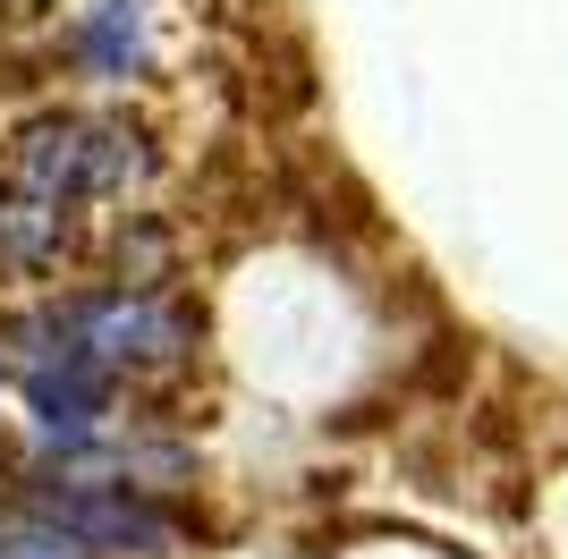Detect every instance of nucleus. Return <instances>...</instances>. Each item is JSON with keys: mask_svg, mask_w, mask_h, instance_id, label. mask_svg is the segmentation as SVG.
I'll use <instances>...</instances> for the list:
<instances>
[{"mask_svg": "<svg viewBox=\"0 0 568 559\" xmlns=\"http://www.w3.org/2000/svg\"><path fill=\"white\" fill-rule=\"evenodd\" d=\"M9 179L43 204H119L153 179V136L102 111H43L9 144Z\"/></svg>", "mask_w": 568, "mask_h": 559, "instance_id": "1", "label": "nucleus"}, {"mask_svg": "<svg viewBox=\"0 0 568 559\" xmlns=\"http://www.w3.org/2000/svg\"><path fill=\"white\" fill-rule=\"evenodd\" d=\"M18 526L51 535L77 559H179V526L136 491H94V484H26L18 491Z\"/></svg>", "mask_w": 568, "mask_h": 559, "instance_id": "2", "label": "nucleus"}, {"mask_svg": "<svg viewBox=\"0 0 568 559\" xmlns=\"http://www.w3.org/2000/svg\"><path fill=\"white\" fill-rule=\"evenodd\" d=\"M77 331V348L111 365L119 382H136V373H170L195 356V305L187 297H162V288H94V297H69L60 305Z\"/></svg>", "mask_w": 568, "mask_h": 559, "instance_id": "3", "label": "nucleus"}, {"mask_svg": "<svg viewBox=\"0 0 568 559\" xmlns=\"http://www.w3.org/2000/svg\"><path fill=\"white\" fill-rule=\"evenodd\" d=\"M60 255H69V204H43V195H26L9 179L0 186V272L43 280Z\"/></svg>", "mask_w": 568, "mask_h": 559, "instance_id": "4", "label": "nucleus"}, {"mask_svg": "<svg viewBox=\"0 0 568 559\" xmlns=\"http://www.w3.org/2000/svg\"><path fill=\"white\" fill-rule=\"evenodd\" d=\"M77 60L94 77H136L153 60V9L144 0H94L77 26Z\"/></svg>", "mask_w": 568, "mask_h": 559, "instance_id": "5", "label": "nucleus"}, {"mask_svg": "<svg viewBox=\"0 0 568 559\" xmlns=\"http://www.w3.org/2000/svg\"><path fill=\"white\" fill-rule=\"evenodd\" d=\"M0 559H77V551H60L51 535H34V526H18V535H0Z\"/></svg>", "mask_w": 568, "mask_h": 559, "instance_id": "6", "label": "nucleus"}]
</instances>
